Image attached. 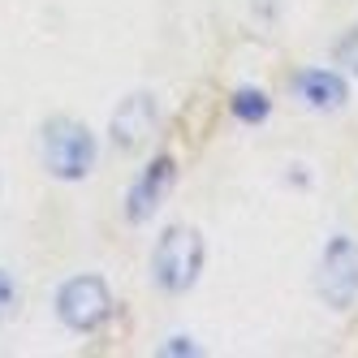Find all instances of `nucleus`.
Returning <instances> with one entry per match:
<instances>
[{"instance_id":"nucleus-10","label":"nucleus","mask_w":358,"mask_h":358,"mask_svg":"<svg viewBox=\"0 0 358 358\" xmlns=\"http://www.w3.org/2000/svg\"><path fill=\"white\" fill-rule=\"evenodd\" d=\"M13 306H17V285H13L9 272H0V320H5Z\"/></svg>"},{"instance_id":"nucleus-2","label":"nucleus","mask_w":358,"mask_h":358,"mask_svg":"<svg viewBox=\"0 0 358 358\" xmlns=\"http://www.w3.org/2000/svg\"><path fill=\"white\" fill-rule=\"evenodd\" d=\"M199 268H203V238L186 224H173L160 238L156 255H151V276H156V285L169 289V294H186L199 280Z\"/></svg>"},{"instance_id":"nucleus-1","label":"nucleus","mask_w":358,"mask_h":358,"mask_svg":"<svg viewBox=\"0 0 358 358\" xmlns=\"http://www.w3.org/2000/svg\"><path fill=\"white\" fill-rule=\"evenodd\" d=\"M43 164L61 182H78L95 169V138L83 121L52 117L43 125Z\"/></svg>"},{"instance_id":"nucleus-3","label":"nucleus","mask_w":358,"mask_h":358,"mask_svg":"<svg viewBox=\"0 0 358 358\" xmlns=\"http://www.w3.org/2000/svg\"><path fill=\"white\" fill-rule=\"evenodd\" d=\"M108 311H113V294H108V285L99 276H73V280H65L61 294H57V315L73 332L99 328L108 320Z\"/></svg>"},{"instance_id":"nucleus-5","label":"nucleus","mask_w":358,"mask_h":358,"mask_svg":"<svg viewBox=\"0 0 358 358\" xmlns=\"http://www.w3.org/2000/svg\"><path fill=\"white\" fill-rule=\"evenodd\" d=\"M156 125H160L156 99L151 95H130V99H121V108L113 113V143L121 151H138L151 134H156Z\"/></svg>"},{"instance_id":"nucleus-4","label":"nucleus","mask_w":358,"mask_h":358,"mask_svg":"<svg viewBox=\"0 0 358 358\" xmlns=\"http://www.w3.org/2000/svg\"><path fill=\"white\" fill-rule=\"evenodd\" d=\"M315 289L328 306H337V311L354 306V298H358V242H350V238L328 242L324 259H320Z\"/></svg>"},{"instance_id":"nucleus-6","label":"nucleus","mask_w":358,"mask_h":358,"mask_svg":"<svg viewBox=\"0 0 358 358\" xmlns=\"http://www.w3.org/2000/svg\"><path fill=\"white\" fill-rule=\"evenodd\" d=\"M169 186H173V160H169V156H160V160H156V164H151V169L138 177V182H134L125 216H130L134 224H138V220H147V216H156V212H160V203H164V194H169Z\"/></svg>"},{"instance_id":"nucleus-7","label":"nucleus","mask_w":358,"mask_h":358,"mask_svg":"<svg viewBox=\"0 0 358 358\" xmlns=\"http://www.w3.org/2000/svg\"><path fill=\"white\" fill-rule=\"evenodd\" d=\"M298 95L306 99V108H320V113H337L345 104V83L337 78V73H328V69H306L298 73Z\"/></svg>"},{"instance_id":"nucleus-9","label":"nucleus","mask_w":358,"mask_h":358,"mask_svg":"<svg viewBox=\"0 0 358 358\" xmlns=\"http://www.w3.org/2000/svg\"><path fill=\"white\" fill-rule=\"evenodd\" d=\"M337 65H345L350 73H358V31L337 43Z\"/></svg>"},{"instance_id":"nucleus-8","label":"nucleus","mask_w":358,"mask_h":358,"mask_svg":"<svg viewBox=\"0 0 358 358\" xmlns=\"http://www.w3.org/2000/svg\"><path fill=\"white\" fill-rule=\"evenodd\" d=\"M234 113H238L242 121H264V117H268V95H264V91H238Z\"/></svg>"}]
</instances>
